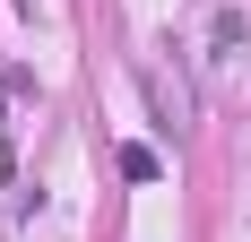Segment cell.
Here are the masks:
<instances>
[{"label": "cell", "mask_w": 251, "mask_h": 242, "mask_svg": "<svg viewBox=\"0 0 251 242\" xmlns=\"http://www.w3.org/2000/svg\"><path fill=\"white\" fill-rule=\"evenodd\" d=\"M148 96H156V121H165V130H182V121H191V87H182V78L156 70V78H148Z\"/></svg>", "instance_id": "1"}, {"label": "cell", "mask_w": 251, "mask_h": 242, "mask_svg": "<svg viewBox=\"0 0 251 242\" xmlns=\"http://www.w3.org/2000/svg\"><path fill=\"white\" fill-rule=\"evenodd\" d=\"M113 165H122V182H165V156L156 147H122Z\"/></svg>", "instance_id": "2"}, {"label": "cell", "mask_w": 251, "mask_h": 242, "mask_svg": "<svg viewBox=\"0 0 251 242\" xmlns=\"http://www.w3.org/2000/svg\"><path fill=\"white\" fill-rule=\"evenodd\" d=\"M217 52H251V9H217Z\"/></svg>", "instance_id": "3"}]
</instances>
